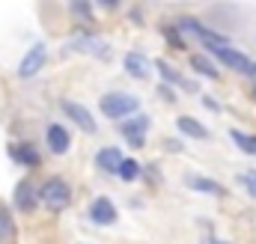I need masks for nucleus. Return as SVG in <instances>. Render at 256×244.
<instances>
[{
  "label": "nucleus",
  "mask_w": 256,
  "mask_h": 244,
  "mask_svg": "<svg viewBox=\"0 0 256 244\" xmlns=\"http://www.w3.org/2000/svg\"><path fill=\"white\" fill-rule=\"evenodd\" d=\"M72 12H74V15H80V18H90V15H92L90 3H72Z\"/></svg>",
  "instance_id": "nucleus-23"
},
{
  "label": "nucleus",
  "mask_w": 256,
  "mask_h": 244,
  "mask_svg": "<svg viewBox=\"0 0 256 244\" xmlns=\"http://www.w3.org/2000/svg\"><path fill=\"white\" fill-rule=\"evenodd\" d=\"M126 72L131 74V78H146L149 74V60L140 54V51H131V54H126Z\"/></svg>",
  "instance_id": "nucleus-12"
},
{
  "label": "nucleus",
  "mask_w": 256,
  "mask_h": 244,
  "mask_svg": "<svg viewBox=\"0 0 256 244\" xmlns=\"http://www.w3.org/2000/svg\"><path fill=\"white\" fill-rule=\"evenodd\" d=\"M176 27L182 30V33H194L208 51H220V48H230V39L226 36H220V33H214V30H208V27H202L196 18H179L176 21Z\"/></svg>",
  "instance_id": "nucleus-3"
},
{
  "label": "nucleus",
  "mask_w": 256,
  "mask_h": 244,
  "mask_svg": "<svg viewBox=\"0 0 256 244\" xmlns=\"http://www.w3.org/2000/svg\"><path fill=\"white\" fill-rule=\"evenodd\" d=\"M158 92H161L167 102H176V96H173V90H170V86H164V84H161V86H158Z\"/></svg>",
  "instance_id": "nucleus-25"
},
{
  "label": "nucleus",
  "mask_w": 256,
  "mask_h": 244,
  "mask_svg": "<svg viewBox=\"0 0 256 244\" xmlns=\"http://www.w3.org/2000/svg\"><path fill=\"white\" fill-rule=\"evenodd\" d=\"M48 60V48L42 45V42H36L24 57L18 62V78H24V80H30V78H36L39 72H42V66Z\"/></svg>",
  "instance_id": "nucleus-4"
},
{
  "label": "nucleus",
  "mask_w": 256,
  "mask_h": 244,
  "mask_svg": "<svg viewBox=\"0 0 256 244\" xmlns=\"http://www.w3.org/2000/svg\"><path fill=\"white\" fill-rule=\"evenodd\" d=\"M164 33H167V36H170V42H173V45H176V48H185V42H182V36H179V33H176V30H173V27H167V30H164Z\"/></svg>",
  "instance_id": "nucleus-24"
},
{
  "label": "nucleus",
  "mask_w": 256,
  "mask_h": 244,
  "mask_svg": "<svg viewBox=\"0 0 256 244\" xmlns=\"http://www.w3.org/2000/svg\"><path fill=\"white\" fill-rule=\"evenodd\" d=\"M15 206L21 212H33L36 208V190H33L30 182H18V188H15Z\"/></svg>",
  "instance_id": "nucleus-11"
},
{
  "label": "nucleus",
  "mask_w": 256,
  "mask_h": 244,
  "mask_svg": "<svg viewBox=\"0 0 256 244\" xmlns=\"http://www.w3.org/2000/svg\"><path fill=\"white\" fill-rule=\"evenodd\" d=\"M137 173H140V164H137L134 158H126V161H122V167H120V179L134 182V179H137Z\"/></svg>",
  "instance_id": "nucleus-21"
},
{
  "label": "nucleus",
  "mask_w": 256,
  "mask_h": 244,
  "mask_svg": "<svg viewBox=\"0 0 256 244\" xmlns=\"http://www.w3.org/2000/svg\"><path fill=\"white\" fill-rule=\"evenodd\" d=\"M146 131H149V116H134V120L122 122V134L128 137V143L131 146H143V140H146Z\"/></svg>",
  "instance_id": "nucleus-8"
},
{
  "label": "nucleus",
  "mask_w": 256,
  "mask_h": 244,
  "mask_svg": "<svg viewBox=\"0 0 256 244\" xmlns=\"http://www.w3.org/2000/svg\"><path fill=\"white\" fill-rule=\"evenodd\" d=\"M158 72H161V78L164 80H170V84H179V86H185V90H194V84H188L170 62H164V60H158Z\"/></svg>",
  "instance_id": "nucleus-17"
},
{
  "label": "nucleus",
  "mask_w": 256,
  "mask_h": 244,
  "mask_svg": "<svg viewBox=\"0 0 256 244\" xmlns=\"http://www.w3.org/2000/svg\"><path fill=\"white\" fill-rule=\"evenodd\" d=\"M212 54L224 62V66H230V68H236V72H242V74H254L256 78V62L248 60L242 51H236V48H220V51H212Z\"/></svg>",
  "instance_id": "nucleus-5"
},
{
  "label": "nucleus",
  "mask_w": 256,
  "mask_h": 244,
  "mask_svg": "<svg viewBox=\"0 0 256 244\" xmlns=\"http://www.w3.org/2000/svg\"><path fill=\"white\" fill-rule=\"evenodd\" d=\"M12 158H15V161H21V164H27V167H36V164H39L36 149H33V146H27V143H21L18 149H12Z\"/></svg>",
  "instance_id": "nucleus-19"
},
{
  "label": "nucleus",
  "mask_w": 256,
  "mask_h": 244,
  "mask_svg": "<svg viewBox=\"0 0 256 244\" xmlns=\"http://www.w3.org/2000/svg\"><path fill=\"white\" fill-rule=\"evenodd\" d=\"M72 48H78V51H90V54L96 51L98 57H104V54H108V45H104L102 39H96V36H80V39H74V42H72Z\"/></svg>",
  "instance_id": "nucleus-14"
},
{
  "label": "nucleus",
  "mask_w": 256,
  "mask_h": 244,
  "mask_svg": "<svg viewBox=\"0 0 256 244\" xmlns=\"http://www.w3.org/2000/svg\"><path fill=\"white\" fill-rule=\"evenodd\" d=\"M15 238V220H12V214L0 206V242H12Z\"/></svg>",
  "instance_id": "nucleus-20"
},
{
  "label": "nucleus",
  "mask_w": 256,
  "mask_h": 244,
  "mask_svg": "<svg viewBox=\"0 0 256 244\" xmlns=\"http://www.w3.org/2000/svg\"><path fill=\"white\" fill-rule=\"evenodd\" d=\"M200 244H226V242H220V238H202Z\"/></svg>",
  "instance_id": "nucleus-26"
},
{
  "label": "nucleus",
  "mask_w": 256,
  "mask_h": 244,
  "mask_svg": "<svg viewBox=\"0 0 256 244\" xmlns=\"http://www.w3.org/2000/svg\"><path fill=\"white\" fill-rule=\"evenodd\" d=\"M230 137L236 140V146L242 149V152H248V155H256V134H244V131H230Z\"/></svg>",
  "instance_id": "nucleus-18"
},
{
  "label": "nucleus",
  "mask_w": 256,
  "mask_h": 244,
  "mask_svg": "<svg viewBox=\"0 0 256 244\" xmlns=\"http://www.w3.org/2000/svg\"><path fill=\"white\" fill-rule=\"evenodd\" d=\"M39 200H42L51 212H63L66 206L72 202V188H68V182H63L60 176H54V179H48V182L39 188Z\"/></svg>",
  "instance_id": "nucleus-2"
},
{
  "label": "nucleus",
  "mask_w": 256,
  "mask_h": 244,
  "mask_svg": "<svg viewBox=\"0 0 256 244\" xmlns=\"http://www.w3.org/2000/svg\"><path fill=\"white\" fill-rule=\"evenodd\" d=\"M191 68L196 72V74H202V78H218V68H214V62L208 60V57H202V54H194L191 57Z\"/></svg>",
  "instance_id": "nucleus-16"
},
{
  "label": "nucleus",
  "mask_w": 256,
  "mask_h": 244,
  "mask_svg": "<svg viewBox=\"0 0 256 244\" xmlns=\"http://www.w3.org/2000/svg\"><path fill=\"white\" fill-rule=\"evenodd\" d=\"M68 146H72V137H68V131H66L63 125H57V122L48 125V149L54 155H66Z\"/></svg>",
  "instance_id": "nucleus-10"
},
{
  "label": "nucleus",
  "mask_w": 256,
  "mask_h": 244,
  "mask_svg": "<svg viewBox=\"0 0 256 244\" xmlns=\"http://www.w3.org/2000/svg\"><path fill=\"white\" fill-rule=\"evenodd\" d=\"M60 108H63V114H66L72 122H74L80 131H86V134H96V128H98V125H96V120L90 116V110H86V108H80L78 102H68V98H63V102H60Z\"/></svg>",
  "instance_id": "nucleus-6"
},
{
  "label": "nucleus",
  "mask_w": 256,
  "mask_h": 244,
  "mask_svg": "<svg viewBox=\"0 0 256 244\" xmlns=\"http://www.w3.org/2000/svg\"><path fill=\"white\" fill-rule=\"evenodd\" d=\"M188 184H191L194 190H200V194H214V196L224 194L220 184L214 182V179H206V176H188Z\"/></svg>",
  "instance_id": "nucleus-15"
},
{
  "label": "nucleus",
  "mask_w": 256,
  "mask_h": 244,
  "mask_svg": "<svg viewBox=\"0 0 256 244\" xmlns=\"http://www.w3.org/2000/svg\"><path fill=\"white\" fill-rule=\"evenodd\" d=\"M238 182H242V184H244V188H248V190H250V194L256 196V170H248V173H242V176H238Z\"/></svg>",
  "instance_id": "nucleus-22"
},
{
  "label": "nucleus",
  "mask_w": 256,
  "mask_h": 244,
  "mask_svg": "<svg viewBox=\"0 0 256 244\" xmlns=\"http://www.w3.org/2000/svg\"><path fill=\"white\" fill-rule=\"evenodd\" d=\"M176 125H179L182 134H188V137H194V140H206V137H208V128H206L202 122H196L194 116H179Z\"/></svg>",
  "instance_id": "nucleus-13"
},
{
  "label": "nucleus",
  "mask_w": 256,
  "mask_h": 244,
  "mask_svg": "<svg viewBox=\"0 0 256 244\" xmlns=\"http://www.w3.org/2000/svg\"><path fill=\"white\" fill-rule=\"evenodd\" d=\"M122 152L116 149V146H104V149H98V155H96V164L104 170V173H120V167H122Z\"/></svg>",
  "instance_id": "nucleus-9"
},
{
  "label": "nucleus",
  "mask_w": 256,
  "mask_h": 244,
  "mask_svg": "<svg viewBox=\"0 0 256 244\" xmlns=\"http://www.w3.org/2000/svg\"><path fill=\"white\" fill-rule=\"evenodd\" d=\"M98 108H102V114H104L108 120H122V116L134 114V110L140 108V102H137V96H131V92H108V96H102Z\"/></svg>",
  "instance_id": "nucleus-1"
},
{
  "label": "nucleus",
  "mask_w": 256,
  "mask_h": 244,
  "mask_svg": "<svg viewBox=\"0 0 256 244\" xmlns=\"http://www.w3.org/2000/svg\"><path fill=\"white\" fill-rule=\"evenodd\" d=\"M90 220H92V224H102V226H110V224L116 220V208H114V202H110L108 196L92 200V206H90Z\"/></svg>",
  "instance_id": "nucleus-7"
}]
</instances>
